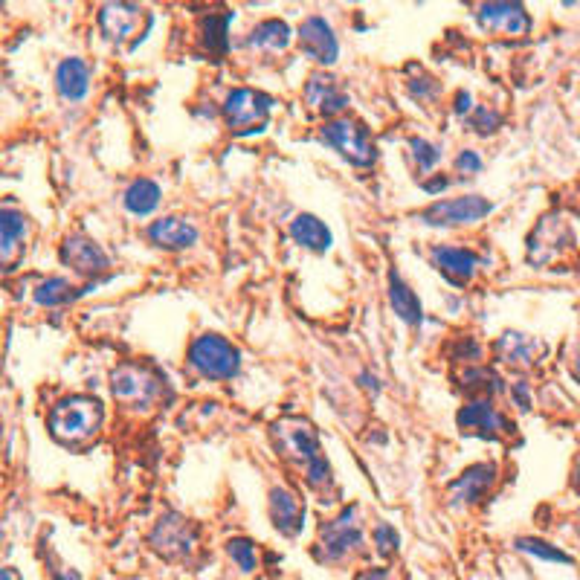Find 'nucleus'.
Masks as SVG:
<instances>
[{"instance_id": "nucleus-35", "label": "nucleus", "mask_w": 580, "mask_h": 580, "mask_svg": "<svg viewBox=\"0 0 580 580\" xmlns=\"http://www.w3.org/2000/svg\"><path fill=\"white\" fill-rule=\"evenodd\" d=\"M470 125H473L479 134H491V131H496V125H499V116L493 114L491 108H476L473 116H470Z\"/></svg>"}, {"instance_id": "nucleus-37", "label": "nucleus", "mask_w": 580, "mask_h": 580, "mask_svg": "<svg viewBox=\"0 0 580 580\" xmlns=\"http://www.w3.org/2000/svg\"><path fill=\"white\" fill-rule=\"evenodd\" d=\"M421 82H424V85H418V82H409V90H412V93H415L418 99H424V102H427V99H433V96H438V85H435L430 76H424Z\"/></svg>"}, {"instance_id": "nucleus-2", "label": "nucleus", "mask_w": 580, "mask_h": 580, "mask_svg": "<svg viewBox=\"0 0 580 580\" xmlns=\"http://www.w3.org/2000/svg\"><path fill=\"white\" fill-rule=\"evenodd\" d=\"M105 409L90 395H73L53 406L50 412V433L61 444H85L87 438L99 433Z\"/></svg>"}, {"instance_id": "nucleus-11", "label": "nucleus", "mask_w": 580, "mask_h": 580, "mask_svg": "<svg viewBox=\"0 0 580 580\" xmlns=\"http://www.w3.org/2000/svg\"><path fill=\"white\" fill-rule=\"evenodd\" d=\"M575 244V235L560 215H549L537 224L534 235L528 238V261L531 264H551Z\"/></svg>"}, {"instance_id": "nucleus-16", "label": "nucleus", "mask_w": 580, "mask_h": 580, "mask_svg": "<svg viewBox=\"0 0 580 580\" xmlns=\"http://www.w3.org/2000/svg\"><path fill=\"white\" fill-rule=\"evenodd\" d=\"M299 41H302V50L308 56L319 61V64H334L337 56H340V44H337V35L331 24L319 15H311L302 21L299 27Z\"/></svg>"}, {"instance_id": "nucleus-26", "label": "nucleus", "mask_w": 580, "mask_h": 580, "mask_svg": "<svg viewBox=\"0 0 580 580\" xmlns=\"http://www.w3.org/2000/svg\"><path fill=\"white\" fill-rule=\"evenodd\" d=\"M125 209L131 212V215H140V218H145V215H151L157 206H160V201H163V189L154 183V180H148V177H140V180H134L128 189H125Z\"/></svg>"}, {"instance_id": "nucleus-12", "label": "nucleus", "mask_w": 580, "mask_h": 580, "mask_svg": "<svg viewBox=\"0 0 580 580\" xmlns=\"http://www.w3.org/2000/svg\"><path fill=\"white\" fill-rule=\"evenodd\" d=\"M459 430L464 435H479V438H502V435L514 433L511 421L488 401V398H476L470 404L459 409Z\"/></svg>"}, {"instance_id": "nucleus-25", "label": "nucleus", "mask_w": 580, "mask_h": 580, "mask_svg": "<svg viewBox=\"0 0 580 580\" xmlns=\"http://www.w3.org/2000/svg\"><path fill=\"white\" fill-rule=\"evenodd\" d=\"M389 302H392L395 314L404 319L406 325H412V328H415V325H421V319H424L421 302H418L415 290L409 288L398 273H392V276H389Z\"/></svg>"}, {"instance_id": "nucleus-20", "label": "nucleus", "mask_w": 580, "mask_h": 580, "mask_svg": "<svg viewBox=\"0 0 580 580\" xmlns=\"http://www.w3.org/2000/svg\"><path fill=\"white\" fill-rule=\"evenodd\" d=\"M27 227V215L15 203L0 201V264H12L18 259L27 238Z\"/></svg>"}, {"instance_id": "nucleus-22", "label": "nucleus", "mask_w": 580, "mask_h": 580, "mask_svg": "<svg viewBox=\"0 0 580 580\" xmlns=\"http://www.w3.org/2000/svg\"><path fill=\"white\" fill-rule=\"evenodd\" d=\"M148 238L151 244H157L160 250H189L195 241H198V230L186 221V218H177V215H169V218H160L148 227Z\"/></svg>"}, {"instance_id": "nucleus-17", "label": "nucleus", "mask_w": 580, "mask_h": 580, "mask_svg": "<svg viewBox=\"0 0 580 580\" xmlns=\"http://www.w3.org/2000/svg\"><path fill=\"white\" fill-rule=\"evenodd\" d=\"M496 357L505 363V366H514V369H531L537 366V360L546 354V346L528 334H520V331H505L499 340H496Z\"/></svg>"}, {"instance_id": "nucleus-15", "label": "nucleus", "mask_w": 580, "mask_h": 580, "mask_svg": "<svg viewBox=\"0 0 580 580\" xmlns=\"http://www.w3.org/2000/svg\"><path fill=\"white\" fill-rule=\"evenodd\" d=\"M267 511H270L273 528L279 534H285V537H296L302 531V525H305V502L290 488H285V485H276L270 491Z\"/></svg>"}, {"instance_id": "nucleus-40", "label": "nucleus", "mask_w": 580, "mask_h": 580, "mask_svg": "<svg viewBox=\"0 0 580 580\" xmlns=\"http://www.w3.org/2000/svg\"><path fill=\"white\" fill-rule=\"evenodd\" d=\"M450 186V177H438V180H424V189L430 192V195H438L441 189H447Z\"/></svg>"}, {"instance_id": "nucleus-39", "label": "nucleus", "mask_w": 580, "mask_h": 580, "mask_svg": "<svg viewBox=\"0 0 580 580\" xmlns=\"http://www.w3.org/2000/svg\"><path fill=\"white\" fill-rule=\"evenodd\" d=\"M473 111V96L467 90L456 93V114H470Z\"/></svg>"}, {"instance_id": "nucleus-29", "label": "nucleus", "mask_w": 580, "mask_h": 580, "mask_svg": "<svg viewBox=\"0 0 580 580\" xmlns=\"http://www.w3.org/2000/svg\"><path fill=\"white\" fill-rule=\"evenodd\" d=\"M79 296V290L73 288L67 279H47L35 288V302L44 305V308H58V305H67Z\"/></svg>"}, {"instance_id": "nucleus-33", "label": "nucleus", "mask_w": 580, "mask_h": 580, "mask_svg": "<svg viewBox=\"0 0 580 580\" xmlns=\"http://www.w3.org/2000/svg\"><path fill=\"white\" fill-rule=\"evenodd\" d=\"M227 554H230V560L241 569V572H256V566H259V551L256 546L250 543V540H244V537H238V540H230L227 543Z\"/></svg>"}, {"instance_id": "nucleus-9", "label": "nucleus", "mask_w": 580, "mask_h": 580, "mask_svg": "<svg viewBox=\"0 0 580 580\" xmlns=\"http://www.w3.org/2000/svg\"><path fill=\"white\" fill-rule=\"evenodd\" d=\"M99 27L119 47H137L148 29V12L137 3H108L99 9Z\"/></svg>"}, {"instance_id": "nucleus-8", "label": "nucleus", "mask_w": 580, "mask_h": 580, "mask_svg": "<svg viewBox=\"0 0 580 580\" xmlns=\"http://www.w3.org/2000/svg\"><path fill=\"white\" fill-rule=\"evenodd\" d=\"M360 543H363V528L357 522V508L348 505V508H343L340 517H334V520L322 525L317 557L325 563H340L351 551L360 549Z\"/></svg>"}, {"instance_id": "nucleus-10", "label": "nucleus", "mask_w": 580, "mask_h": 580, "mask_svg": "<svg viewBox=\"0 0 580 580\" xmlns=\"http://www.w3.org/2000/svg\"><path fill=\"white\" fill-rule=\"evenodd\" d=\"M493 212V203L482 195H464L450 201H435L421 212L424 224L430 227H462V224H479Z\"/></svg>"}, {"instance_id": "nucleus-43", "label": "nucleus", "mask_w": 580, "mask_h": 580, "mask_svg": "<svg viewBox=\"0 0 580 580\" xmlns=\"http://www.w3.org/2000/svg\"><path fill=\"white\" fill-rule=\"evenodd\" d=\"M572 482H575V491L580 493V459L578 464H575V479H572Z\"/></svg>"}, {"instance_id": "nucleus-44", "label": "nucleus", "mask_w": 580, "mask_h": 580, "mask_svg": "<svg viewBox=\"0 0 580 580\" xmlns=\"http://www.w3.org/2000/svg\"><path fill=\"white\" fill-rule=\"evenodd\" d=\"M572 375L578 377V383H580V357H578V360H575V366H572Z\"/></svg>"}, {"instance_id": "nucleus-7", "label": "nucleus", "mask_w": 580, "mask_h": 580, "mask_svg": "<svg viewBox=\"0 0 580 580\" xmlns=\"http://www.w3.org/2000/svg\"><path fill=\"white\" fill-rule=\"evenodd\" d=\"M273 99L253 87H235L224 99V119L235 134H259L270 122Z\"/></svg>"}, {"instance_id": "nucleus-42", "label": "nucleus", "mask_w": 580, "mask_h": 580, "mask_svg": "<svg viewBox=\"0 0 580 580\" xmlns=\"http://www.w3.org/2000/svg\"><path fill=\"white\" fill-rule=\"evenodd\" d=\"M0 580H21L15 569H0Z\"/></svg>"}, {"instance_id": "nucleus-14", "label": "nucleus", "mask_w": 580, "mask_h": 580, "mask_svg": "<svg viewBox=\"0 0 580 580\" xmlns=\"http://www.w3.org/2000/svg\"><path fill=\"white\" fill-rule=\"evenodd\" d=\"M61 261L70 270H76L79 276H99L111 267L108 253L96 241H90L87 235H70L61 244Z\"/></svg>"}, {"instance_id": "nucleus-45", "label": "nucleus", "mask_w": 580, "mask_h": 580, "mask_svg": "<svg viewBox=\"0 0 580 580\" xmlns=\"http://www.w3.org/2000/svg\"><path fill=\"white\" fill-rule=\"evenodd\" d=\"M363 580H386V578H383V575H366Z\"/></svg>"}, {"instance_id": "nucleus-19", "label": "nucleus", "mask_w": 580, "mask_h": 580, "mask_svg": "<svg viewBox=\"0 0 580 580\" xmlns=\"http://www.w3.org/2000/svg\"><path fill=\"white\" fill-rule=\"evenodd\" d=\"M493 482H496V464H470L456 482H450V499L456 505H473V502H479L485 493L491 491Z\"/></svg>"}, {"instance_id": "nucleus-23", "label": "nucleus", "mask_w": 580, "mask_h": 580, "mask_svg": "<svg viewBox=\"0 0 580 580\" xmlns=\"http://www.w3.org/2000/svg\"><path fill=\"white\" fill-rule=\"evenodd\" d=\"M56 87L67 102H82L87 96V87H90V73H87L85 61L64 58L56 70Z\"/></svg>"}, {"instance_id": "nucleus-6", "label": "nucleus", "mask_w": 580, "mask_h": 580, "mask_svg": "<svg viewBox=\"0 0 580 580\" xmlns=\"http://www.w3.org/2000/svg\"><path fill=\"white\" fill-rule=\"evenodd\" d=\"M198 543H201L198 525L186 520V517H180V514H174V511L163 514L157 525L148 531V546L157 551L163 560H172V563L192 557Z\"/></svg>"}, {"instance_id": "nucleus-4", "label": "nucleus", "mask_w": 580, "mask_h": 580, "mask_svg": "<svg viewBox=\"0 0 580 580\" xmlns=\"http://www.w3.org/2000/svg\"><path fill=\"white\" fill-rule=\"evenodd\" d=\"M189 366L206 380H230L241 369V351L221 334H203L189 346Z\"/></svg>"}, {"instance_id": "nucleus-30", "label": "nucleus", "mask_w": 580, "mask_h": 580, "mask_svg": "<svg viewBox=\"0 0 580 580\" xmlns=\"http://www.w3.org/2000/svg\"><path fill=\"white\" fill-rule=\"evenodd\" d=\"M409 157H412L418 172L430 174L438 166V160H441V151L430 140H424V137H412L409 140Z\"/></svg>"}, {"instance_id": "nucleus-13", "label": "nucleus", "mask_w": 580, "mask_h": 580, "mask_svg": "<svg viewBox=\"0 0 580 580\" xmlns=\"http://www.w3.org/2000/svg\"><path fill=\"white\" fill-rule=\"evenodd\" d=\"M476 21L493 35H525L531 29V18L520 3H482Z\"/></svg>"}, {"instance_id": "nucleus-41", "label": "nucleus", "mask_w": 580, "mask_h": 580, "mask_svg": "<svg viewBox=\"0 0 580 580\" xmlns=\"http://www.w3.org/2000/svg\"><path fill=\"white\" fill-rule=\"evenodd\" d=\"M360 380H363V386H366L369 392H380V380H377L375 375H369V372H363V375H360Z\"/></svg>"}, {"instance_id": "nucleus-3", "label": "nucleus", "mask_w": 580, "mask_h": 580, "mask_svg": "<svg viewBox=\"0 0 580 580\" xmlns=\"http://www.w3.org/2000/svg\"><path fill=\"white\" fill-rule=\"evenodd\" d=\"M111 389H114V398L119 404L128 406V409H137V412L151 409L166 395L163 377L157 375L151 366H143V363L116 366L114 375H111Z\"/></svg>"}, {"instance_id": "nucleus-38", "label": "nucleus", "mask_w": 580, "mask_h": 580, "mask_svg": "<svg viewBox=\"0 0 580 580\" xmlns=\"http://www.w3.org/2000/svg\"><path fill=\"white\" fill-rule=\"evenodd\" d=\"M511 395H514V401L520 404V409H528L531 406V398H528V386L525 383H514V389H511Z\"/></svg>"}, {"instance_id": "nucleus-36", "label": "nucleus", "mask_w": 580, "mask_h": 580, "mask_svg": "<svg viewBox=\"0 0 580 580\" xmlns=\"http://www.w3.org/2000/svg\"><path fill=\"white\" fill-rule=\"evenodd\" d=\"M456 172L459 174L482 172V157H479V151H473V148H464V151H459V157H456Z\"/></svg>"}, {"instance_id": "nucleus-31", "label": "nucleus", "mask_w": 580, "mask_h": 580, "mask_svg": "<svg viewBox=\"0 0 580 580\" xmlns=\"http://www.w3.org/2000/svg\"><path fill=\"white\" fill-rule=\"evenodd\" d=\"M459 380H462V386H467L470 392H479V395H496V392H502V380L491 369H467Z\"/></svg>"}, {"instance_id": "nucleus-1", "label": "nucleus", "mask_w": 580, "mask_h": 580, "mask_svg": "<svg viewBox=\"0 0 580 580\" xmlns=\"http://www.w3.org/2000/svg\"><path fill=\"white\" fill-rule=\"evenodd\" d=\"M270 438L282 459L299 464L305 470V479L311 488H322L331 482V464L322 456L319 435L311 421L305 418H282L273 424Z\"/></svg>"}, {"instance_id": "nucleus-18", "label": "nucleus", "mask_w": 580, "mask_h": 580, "mask_svg": "<svg viewBox=\"0 0 580 580\" xmlns=\"http://www.w3.org/2000/svg\"><path fill=\"white\" fill-rule=\"evenodd\" d=\"M305 102L322 116H334L348 108L346 87L340 85V79L328 76V73H317L308 79L305 85Z\"/></svg>"}, {"instance_id": "nucleus-34", "label": "nucleus", "mask_w": 580, "mask_h": 580, "mask_svg": "<svg viewBox=\"0 0 580 580\" xmlns=\"http://www.w3.org/2000/svg\"><path fill=\"white\" fill-rule=\"evenodd\" d=\"M375 549L380 557H392L395 551L401 549V534L395 531V525H389V522H377Z\"/></svg>"}, {"instance_id": "nucleus-27", "label": "nucleus", "mask_w": 580, "mask_h": 580, "mask_svg": "<svg viewBox=\"0 0 580 580\" xmlns=\"http://www.w3.org/2000/svg\"><path fill=\"white\" fill-rule=\"evenodd\" d=\"M230 21L232 12L224 15H209L201 21V44L209 56H224L230 50Z\"/></svg>"}, {"instance_id": "nucleus-32", "label": "nucleus", "mask_w": 580, "mask_h": 580, "mask_svg": "<svg viewBox=\"0 0 580 580\" xmlns=\"http://www.w3.org/2000/svg\"><path fill=\"white\" fill-rule=\"evenodd\" d=\"M514 546H517L520 551H525V554H531V557L549 560V563H572V557H569L566 551L554 549L551 543H546V540H537V537H520Z\"/></svg>"}, {"instance_id": "nucleus-28", "label": "nucleus", "mask_w": 580, "mask_h": 580, "mask_svg": "<svg viewBox=\"0 0 580 580\" xmlns=\"http://www.w3.org/2000/svg\"><path fill=\"white\" fill-rule=\"evenodd\" d=\"M247 44L253 50H273V53H279V50H285L290 44V27L285 21H279V18H267V21H261L259 27L247 35Z\"/></svg>"}, {"instance_id": "nucleus-5", "label": "nucleus", "mask_w": 580, "mask_h": 580, "mask_svg": "<svg viewBox=\"0 0 580 580\" xmlns=\"http://www.w3.org/2000/svg\"><path fill=\"white\" fill-rule=\"evenodd\" d=\"M322 140L331 145L337 154H343L351 166H360V169L375 166L377 148L372 143V134L357 119H346V116L328 119L322 125Z\"/></svg>"}, {"instance_id": "nucleus-21", "label": "nucleus", "mask_w": 580, "mask_h": 580, "mask_svg": "<svg viewBox=\"0 0 580 580\" xmlns=\"http://www.w3.org/2000/svg\"><path fill=\"white\" fill-rule=\"evenodd\" d=\"M430 261H433V267L441 273V276H447V279L456 282V285H464L467 279H473V276H476V264H479L470 250H464V247H450V244H438V247H433Z\"/></svg>"}, {"instance_id": "nucleus-24", "label": "nucleus", "mask_w": 580, "mask_h": 580, "mask_svg": "<svg viewBox=\"0 0 580 580\" xmlns=\"http://www.w3.org/2000/svg\"><path fill=\"white\" fill-rule=\"evenodd\" d=\"M290 235H293L296 244H302L305 250H314V253H325V250L334 244L331 230L319 221L317 215H308V212H302V215L293 218Z\"/></svg>"}]
</instances>
